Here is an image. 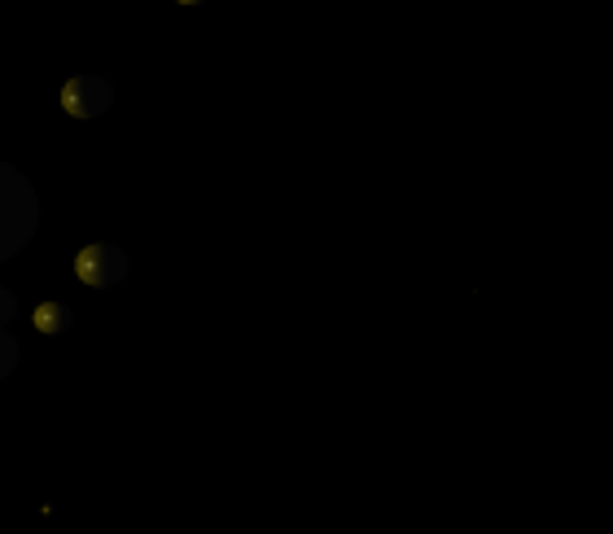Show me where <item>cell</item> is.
<instances>
[{
	"label": "cell",
	"instance_id": "6da1fadb",
	"mask_svg": "<svg viewBox=\"0 0 613 534\" xmlns=\"http://www.w3.org/2000/svg\"><path fill=\"white\" fill-rule=\"evenodd\" d=\"M40 228V197L31 189V180L18 167L0 162V263L36 237Z\"/></svg>",
	"mask_w": 613,
	"mask_h": 534
},
{
	"label": "cell",
	"instance_id": "7a4b0ae2",
	"mask_svg": "<svg viewBox=\"0 0 613 534\" xmlns=\"http://www.w3.org/2000/svg\"><path fill=\"white\" fill-rule=\"evenodd\" d=\"M127 254L119 246H110V241H97V246H84L79 250V259H75V272H79V281L92 285V289H110V285H119L123 276H127Z\"/></svg>",
	"mask_w": 613,
	"mask_h": 534
},
{
	"label": "cell",
	"instance_id": "3957f363",
	"mask_svg": "<svg viewBox=\"0 0 613 534\" xmlns=\"http://www.w3.org/2000/svg\"><path fill=\"white\" fill-rule=\"evenodd\" d=\"M62 106H66V114H75V119H97V114H106L114 106L110 79H101V75H75V79H66Z\"/></svg>",
	"mask_w": 613,
	"mask_h": 534
},
{
	"label": "cell",
	"instance_id": "277c9868",
	"mask_svg": "<svg viewBox=\"0 0 613 534\" xmlns=\"http://www.w3.org/2000/svg\"><path fill=\"white\" fill-rule=\"evenodd\" d=\"M31 320H36V329H40V333H49V338H62V333L75 324V311L66 307V303H40V307H36V316H31Z\"/></svg>",
	"mask_w": 613,
	"mask_h": 534
},
{
	"label": "cell",
	"instance_id": "5b68a950",
	"mask_svg": "<svg viewBox=\"0 0 613 534\" xmlns=\"http://www.w3.org/2000/svg\"><path fill=\"white\" fill-rule=\"evenodd\" d=\"M14 364H18V342L9 338L5 329H0V377L14 373Z\"/></svg>",
	"mask_w": 613,
	"mask_h": 534
},
{
	"label": "cell",
	"instance_id": "8992f818",
	"mask_svg": "<svg viewBox=\"0 0 613 534\" xmlns=\"http://www.w3.org/2000/svg\"><path fill=\"white\" fill-rule=\"evenodd\" d=\"M18 316V298L14 294H9V289L5 285H0V329H5V324L9 320H14Z\"/></svg>",
	"mask_w": 613,
	"mask_h": 534
},
{
	"label": "cell",
	"instance_id": "52a82bcc",
	"mask_svg": "<svg viewBox=\"0 0 613 534\" xmlns=\"http://www.w3.org/2000/svg\"><path fill=\"white\" fill-rule=\"evenodd\" d=\"M180 5H202V0H180Z\"/></svg>",
	"mask_w": 613,
	"mask_h": 534
}]
</instances>
